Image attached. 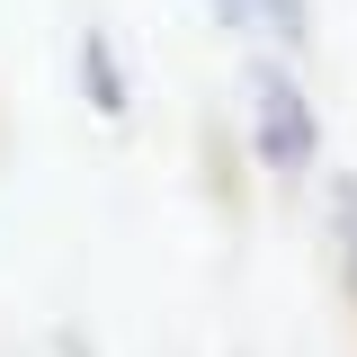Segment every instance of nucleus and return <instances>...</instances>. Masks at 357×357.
Instances as JSON below:
<instances>
[{
	"instance_id": "f257e3e1",
	"label": "nucleus",
	"mask_w": 357,
	"mask_h": 357,
	"mask_svg": "<svg viewBox=\"0 0 357 357\" xmlns=\"http://www.w3.org/2000/svg\"><path fill=\"white\" fill-rule=\"evenodd\" d=\"M250 143L268 170H312V152H321V116L304 107V89L277 54H250Z\"/></svg>"
},
{
	"instance_id": "f03ea898",
	"label": "nucleus",
	"mask_w": 357,
	"mask_h": 357,
	"mask_svg": "<svg viewBox=\"0 0 357 357\" xmlns=\"http://www.w3.org/2000/svg\"><path fill=\"white\" fill-rule=\"evenodd\" d=\"M232 36L268 45V54H304L312 45V0H215Z\"/></svg>"
},
{
	"instance_id": "7ed1b4c3",
	"label": "nucleus",
	"mask_w": 357,
	"mask_h": 357,
	"mask_svg": "<svg viewBox=\"0 0 357 357\" xmlns=\"http://www.w3.org/2000/svg\"><path fill=\"white\" fill-rule=\"evenodd\" d=\"M81 81H89V98H98L107 116H126V81H116V63H107V45H98V36L81 45Z\"/></svg>"
},
{
	"instance_id": "20e7f679",
	"label": "nucleus",
	"mask_w": 357,
	"mask_h": 357,
	"mask_svg": "<svg viewBox=\"0 0 357 357\" xmlns=\"http://www.w3.org/2000/svg\"><path fill=\"white\" fill-rule=\"evenodd\" d=\"M331 206H340V241H349V286H357V178L331 188Z\"/></svg>"
}]
</instances>
